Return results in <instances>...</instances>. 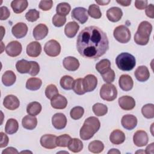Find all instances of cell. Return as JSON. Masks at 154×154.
<instances>
[{
    "instance_id": "cell-18",
    "label": "cell",
    "mask_w": 154,
    "mask_h": 154,
    "mask_svg": "<svg viewBox=\"0 0 154 154\" xmlns=\"http://www.w3.org/2000/svg\"><path fill=\"white\" fill-rule=\"evenodd\" d=\"M51 104L52 108L55 109H63L67 106V100L64 96L57 94L51 99Z\"/></svg>"
},
{
    "instance_id": "cell-24",
    "label": "cell",
    "mask_w": 154,
    "mask_h": 154,
    "mask_svg": "<svg viewBox=\"0 0 154 154\" xmlns=\"http://www.w3.org/2000/svg\"><path fill=\"white\" fill-rule=\"evenodd\" d=\"M136 79L140 82H145L150 77V73L148 68L145 66H138L134 72Z\"/></svg>"
},
{
    "instance_id": "cell-19",
    "label": "cell",
    "mask_w": 154,
    "mask_h": 154,
    "mask_svg": "<svg viewBox=\"0 0 154 154\" xmlns=\"http://www.w3.org/2000/svg\"><path fill=\"white\" fill-rule=\"evenodd\" d=\"M123 16L122 10L117 7H112L109 8L106 11V17L108 19L112 22L119 21Z\"/></svg>"
},
{
    "instance_id": "cell-34",
    "label": "cell",
    "mask_w": 154,
    "mask_h": 154,
    "mask_svg": "<svg viewBox=\"0 0 154 154\" xmlns=\"http://www.w3.org/2000/svg\"><path fill=\"white\" fill-rule=\"evenodd\" d=\"M42 111V105L38 102H30L26 107V112L31 116H35Z\"/></svg>"
},
{
    "instance_id": "cell-58",
    "label": "cell",
    "mask_w": 154,
    "mask_h": 154,
    "mask_svg": "<svg viewBox=\"0 0 154 154\" xmlns=\"http://www.w3.org/2000/svg\"><path fill=\"white\" fill-rule=\"evenodd\" d=\"M96 2L100 5H106L110 2V1H96Z\"/></svg>"
},
{
    "instance_id": "cell-49",
    "label": "cell",
    "mask_w": 154,
    "mask_h": 154,
    "mask_svg": "<svg viewBox=\"0 0 154 154\" xmlns=\"http://www.w3.org/2000/svg\"><path fill=\"white\" fill-rule=\"evenodd\" d=\"M53 5V1L52 0L41 1L39 3L38 7L43 11H48L51 10Z\"/></svg>"
},
{
    "instance_id": "cell-37",
    "label": "cell",
    "mask_w": 154,
    "mask_h": 154,
    "mask_svg": "<svg viewBox=\"0 0 154 154\" xmlns=\"http://www.w3.org/2000/svg\"><path fill=\"white\" fill-rule=\"evenodd\" d=\"M71 10V7L67 2H61L57 5V14L62 16H67Z\"/></svg>"
},
{
    "instance_id": "cell-16",
    "label": "cell",
    "mask_w": 154,
    "mask_h": 154,
    "mask_svg": "<svg viewBox=\"0 0 154 154\" xmlns=\"http://www.w3.org/2000/svg\"><path fill=\"white\" fill-rule=\"evenodd\" d=\"M120 107L124 110L129 111L132 109L135 106V101L133 97L129 96H123L120 97L119 100Z\"/></svg>"
},
{
    "instance_id": "cell-11",
    "label": "cell",
    "mask_w": 154,
    "mask_h": 154,
    "mask_svg": "<svg viewBox=\"0 0 154 154\" xmlns=\"http://www.w3.org/2000/svg\"><path fill=\"white\" fill-rule=\"evenodd\" d=\"M57 136L52 134H45L42 136L40 140L41 146L48 149H52L55 148L57 145L56 143Z\"/></svg>"
},
{
    "instance_id": "cell-35",
    "label": "cell",
    "mask_w": 154,
    "mask_h": 154,
    "mask_svg": "<svg viewBox=\"0 0 154 154\" xmlns=\"http://www.w3.org/2000/svg\"><path fill=\"white\" fill-rule=\"evenodd\" d=\"M88 149L91 153H99L103 150L104 144L101 141L94 140L89 143Z\"/></svg>"
},
{
    "instance_id": "cell-22",
    "label": "cell",
    "mask_w": 154,
    "mask_h": 154,
    "mask_svg": "<svg viewBox=\"0 0 154 154\" xmlns=\"http://www.w3.org/2000/svg\"><path fill=\"white\" fill-rule=\"evenodd\" d=\"M32 34L36 40H42L48 35V28L45 24L40 23L34 28Z\"/></svg>"
},
{
    "instance_id": "cell-1",
    "label": "cell",
    "mask_w": 154,
    "mask_h": 154,
    "mask_svg": "<svg viewBox=\"0 0 154 154\" xmlns=\"http://www.w3.org/2000/svg\"><path fill=\"white\" fill-rule=\"evenodd\" d=\"M109 48L107 35L96 26L84 28L79 32L76 40V49L79 54L88 59H98Z\"/></svg>"
},
{
    "instance_id": "cell-51",
    "label": "cell",
    "mask_w": 154,
    "mask_h": 154,
    "mask_svg": "<svg viewBox=\"0 0 154 154\" xmlns=\"http://www.w3.org/2000/svg\"><path fill=\"white\" fill-rule=\"evenodd\" d=\"M32 62V69L29 73V75L33 76H36L40 72V66L39 64L34 61H31Z\"/></svg>"
},
{
    "instance_id": "cell-6",
    "label": "cell",
    "mask_w": 154,
    "mask_h": 154,
    "mask_svg": "<svg viewBox=\"0 0 154 154\" xmlns=\"http://www.w3.org/2000/svg\"><path fill=\"white\" fill-rule=\"evenodd\" d=\"M114 38L121 43H126L129 42L131 38V34L127 26L119 25L117 26L113 32Z\"/></svg>"
},
{
    "instance_id": "cell-21",
    "label": "cell",
    "mask_w": 154,
    "mask_h": 154,
    "mask_svg": "<svg viewBox=\"0 0 154 154\" xmlns=\"http://www.w3.org/2000/svg\"><path fill=\"white\" fill-rule=\"evenodd\" d=\"M64 67L69 71H75L79 67V62L77 58L74 57H65L63 61Z\"/></svg>"
},
{
    "instance_id": "cell-4",
    "label": "cell",
    "mask_w": 154,
    "mask_h": 154,
    "mask_svg": "<svg viewBox=\"0 0 154 154\" xmlns=\"http://www.w3.org/2000/svg\"><path fill=\"white\" fill-rule=\"evenodd\" d=\"M117 67L123 71H130L136 65V60L134 56L128 52L120 54L116 58Z\"/></svg>"
},
{
    "instance_id": "cell-9",
    "label": "cell",
    "mask_w": 154,
    "mask_h": 154,
    "mask_svg": "<svg viewBox=\"0 0 154 154\" xmlns=\"http://www.w3.org/2000/svg\"><path fill=\"white\" fill-rule=\"evenodd\" d=\"M22 46L20 43L14 40L8 43L5 48L7 54L11 57H15L19 55L22 52Z\"/></svg>"
},
{
    "instance_id": "cell-32",
    "label": "cell",
    "mask_w": 154,
    "mask_h": 154,
    "mask_svg": "<svg viewBox=\"0 0 154 154\" xmlns=\"http://www.w3.org/2000/svg\"><path fill=\"white\" fill-rule=\"evenodd\" d=\"M19 128L17 121L14 119H9L5 124V131L8 134H13L16 133Z\"/></svg>"
},
{
    "instance_id": "cell-41",
    "label": "cell",
    "mask_w": 154,
    "mask_h": 154,
    "mask_svg": "<svg viewBox=\"0 0 154 154\" xmlns=\"http://www.w3.org/2000/svg\"><path fill=\"white\" fill-rule=\"evenodd\" d=\"M82 80L83 79L82 78H78L74 81L73 84L72 89L73 91L78 95H82L86 93L83 87Z\"/></svg>"
},
{
    "instance_id": "cell-2",
    "label": "cell",
    "mask_w": 154,
    "mask_h": 154,
    "mask_svg": "<svg viewBox=\"0 0 154 154\" xmlns=\"http://www.w3.org/2000/svg\"><path fill=\"white\" fill-rule=\"evenodd\" d=\"M100 127L99 120L96 117H89L87 118L81 127L79 135L83 140H88L91 138Z\"/></svg>"
},
{
    "instance_id": "cell-40",
    "label": "cell",
    "mask_w": 154,
    "mask_h": 154,
    "mask_svg": "<svg viewBox=\"0 0 154 154\" xmlns=\"http://www.w3.org/2000/svg\"><path fill=\"white\" fill-rule=\"evenodd\" d=\"M141 112L146 119H153L154 117V105L153 103L146 104L142 107Z\"/></svg>"
},
{
    "instance_id": "cell-36",
    "label": "cell",
    "mask_w": 154,
    "mask_h": 154,
    "mask_svg": "<svg viewBox=\"0 0 154 154\" xmlns=\"http://www.w3.org/2000/svg\"><path fill=\"white\" fill-rule=\"evenodd\" d=\"M110 61L108 59H102L96 64V69L100 74H103L111 68Z\"/></svg>"
},
{
    "instance_id": "cell-39",
    "label": "cell",
    "mask_w": 154,
    "mask_h": 154,
    "mask_svg": "<svg viewBox=\"0 0 154 154\" xmlns=\"http://www.w3.org/2000/svg\"><path fill=\"white\" fill-rule=\"evenodd\" d=\"M92 109L94 114L97 116H103L108 112L107 106L101 103H96L94 104Z\"/></svg>"
},
{
    "instance_id": "cell-54",
    "label": "cell",
    "mask_w": 154,
    "mask_h": 154,
    "mask_svg": "<svg viewBox=\"0 0 154 154\" xmlns=\"http://www.w3.org/2000/svg\"><path fill=\"white\" fill-rule=\"evenodd\" d=\"M147 1H135V6L138 10H144L147 6Z\"/></svg>"
},
{
    "instance_id": "cell-33",
    "label": "cell",
    "mask_w": 154,
    "mask_h": 154,
    "mask_svg": "<svg viewBox=\"0 0 154 154\" xmlns=\"http://www.w3.org/2000/svg\"><path fill=\"white\" fill-rule=\"evenodd\" d=\"M42 84V81L40 78H30L26 82V88L28 90L35 91L38 90Z\"/></svg>"
},
{
    "instance_id": "cell-38",
    "label": "cell",
    "mask_w": 154,
    "mask_h": 154,
    "mask_svg": "<svg viewBox=\"0 0 154 154\" xmlns=\"http://www.w3.org/2000/svg\"><path fill=\"white\" fill-rule=\"evenodd\" d=\"M74 82V79L72 77L69 75L63 76L60 81V84L61 87L66 90H70L72 89L73 84Z\"/></svg>"
},
{
    "instance_id": "cell-53",
    "label": "cell",
    "mask_w": 154,
    "mask_h": 154,
    "mask_svg": "<svg viewBox=\"0 0 154 154\" xmlns=\"http://www.w3.org/2000/svg\"><path fill=\"white\" fill-rule=\"evenodd\" d=\"M145 13L147 17L151 19L154 18V7L152 4H150L147 6Z\"/></svg>"
},
{
    "instance_id": "cell-20",
    "label": "cell",
    "mask_w": 154,
    "mask_h": 154,
    "mask_svg": "<svg viewBox=\"0 0 154 154\" xmlns=\"http://www.w3.org/2000/svg\"><path fill=\"white\" fill-rule=\"evenodd\" d=\"M26 54L30 57H37L42 52V46L38 42H32L26 46Z\"/></svg>"
},
{
    "instance_id": "cell-13",
    "label": "cell",
    "mask_w": 154,
    "mask_h": 154,
    "mask_svg": "<svg viewBox=\"0 0 154 154\" xmlns=\"http://www.w3.org/2000/svg\"><path fill=\"white\" fill-rule=\"evenodd\" d=\"M52 124L58 130L64 129L67 124L66 117L63 113H56L52 117Z\"/></svg>"
},
{
    "instance_id": "cell-28",
    "label": "cell",
    "mask_w": 154,
    "mask_h": 154,
    "mask_svg": "<svg viewBox=\"0 0 154 154\" xmlns=\"http://www.w3.org/2000/svg\"><path fill=\"white\" fill-rule=\"evenodd\" d=\"M22 125L25 129L32 130L37 125V119L35 116L28 114L22 119Z\"/></svg>"
},
{
    "instance_id": "cell-26",
    "label": "cell",
    "mask_w": 154,
    "mask_h": 154,
    "mask_svg": "<svg viewBox=\"0 0 154 154\" xmlns=\"http://www.w3.org/2000/svg\"><path fill=\"white\" fill-rule=\"evenodd\" d=\"M109 140L113 144H120L125 141V135L123 131L119 129L114 130L109 135Z\"/></svg>"
},
{
    "instance_id": "cell-42",
    "label": "cell",
    "mask_w": 154,
    "mask_h": 154,
    "mask_svg": "<svg viewBox=\"0 0 154 154\" xmlns=\"http://www.w3.org/2000/svg\"><path fill=\"white\" fill-rule=\"evenodd\" d=\"M88 14L94 19H99L102 16V13L99 7L96 4H91L89 6Z\"/></svg>"
},
{
    "instance_id": "cell-25",
    "label": "cell",
    "mask_w": 154,
    "mask_h": 154,
    "mask_svg": "<svg viewBox=\"0 0 154 154\" xmlns=\"http://www.w3.org/2000/svg\"><path fill=\"white\" fill-rule=\"evenodd\" d=\"M16 68L20 73L29 74L32 69V62L31 61H28L24 59L19 60L16 64Z\"/></svg>"
},
{
    "instance_id": "cell-3",
    "label": "cell",
    "mask_w": 154,
    "mask_h": 154,
    "mask_svg": "<svg viewBox=\"0 0 154 154\" xmlns=\"http://www.w3.org/2000/svg\"><path fill=\"white\" fill-rule=\"evenodd\" d=\"M152 31V24L147 21L141 22L134 35V42L139 45H146L149 41V37Z\"/></svg>"
},
{
    "instance_id": "cell-50",
    "label": "cell",
    "mask_w": 154,
    "mask_h": 154,
    "mask_svg": "<svg viewBox=\"0 0 154 154\" xmlns=\"http://www.w3.org/2000/svg\"><path fill=\"white\" fill-rule=\"evenodd\" d=\"M0 13H1L0 19L1 20L7 19L10 15L9 10L7 7H5V6H2L0 8Z\"/></svg>"
},
{
    "instance_id": "cell-29",
    "label": "cell",
    "mask_w": 154,
    "mask_h": 154,
    "mask_svg": "<svg viewBox=\"0 0 154 154\" xmlns=\"http://www.w3.org/2000/svg\"><path fill=\"white\" fill-rule=\"evenodd\" d=\"M28 5V2L26 0H14L11 2V7L16 14L22 13L26 10Z\"/></svg>"
},
{
    "instance_id": "cell-52",
    "label": "cell",
    "mask_w": 154,
    "mask_h": 154,
    "mask_svg": "<svg viewBox=\"0 0 154 154\" xmlns=\"http://www.w3.org/2000/svg\"><path fill=\"white\" fill-rule=\"evenodd\" d=\"M1 135V142H0V147L2 148V147H6L8 144V141H9V139L8 136L5 134L4 132H1L0 133Z\"/></svg>"
},
{
    "instance_id": "cell-15",
    "label": "cell",
    "mask_w": 154,
    "mask_h": 154,
    "mask_svg": "<svg viewBox=\"0 0 154 154\" xmlns=\"http://www.w3.org/2000/svg\"><path fill=\"white\" fill-rule=\"evenodd\" d=\"M28 29V26L25 23L19 22L13 26L11 32L16 38H21L26 35Z\"/></svg>"
},
{
    "instance_id": "cell-55",
    "label": "cell",
    "mask_w": 154,
    "mask_h": 154,
    "mask_svg": "<svg viewBox=\"0 0 154 154\" xmlns=\"http://www.w3.org/2000/svg\"><path fill=\"white\" fill-rule=\"evenodd\" d=\"M19 152L16 149L13 147H9L5 150H4L2 152V154H5V153H18Z\"/></svg>"
},
{
    "instance_id": "cell-57",
    "label": "cell",
    "mask_w": 154,
    "mask_h": 154,
    "mask_svg": "<svg viewBox=\"0 0 154 154\" xmlns=\"http://www.w3.org/2000/svg\"><path fill=\"white\" fill-rule=\"evenodd\" d=\"M116 2L120 4L122 6H124V7H127V6H129L131 3V0H120V1H119V0H117Z\"/></svg>"
},
{
    "instance_id": "cell-45",
    "label": "cell",
    "mask_w": 154,
    "mask_h": 154,
    "mask_svg": "<svg viewBox=\"0 0 154 154\" xmlns=\"http://www.w3.org/2000/svg\"><path fill=\"white\" fill-rule=\"evenodd\" d=\"M58 94L57 87L54 84L48 85L45 89V95L49 99H51L54 96Z\"/></svg>"
},
{
    "instance_id": "cell-59",
    "label": "cell",
    "mask_w": 154,
    "mask_h": 154,
    "mask_svg": "<svg viewBox=\"0 0 154 154\" xmlns=\"http://www.w3.org/2000/svg\"><path fill=\"white\" fill-rule=\"evenodd\" d=\"M120 153V152L119 150H118L116 149H112L111 150H110L109 151H108V153Z\"/></svg>"
},
{
    "instance_id": "cell-27",
    "label": "cell",
    "mask_w": 154,
    "mask_h": 154,
    "mask_svg": "<svg viewBox=\"0 0 154 154\" xmlns=\"http://www.w3.org/2000/svg\"><path fill=\"white\" fill-rule=\"evenodd\" d=\"M79 26L75 21L68 22L64 28V34L68 38H73L77 34Z\"/></svg>"
},
{
    "instance_id": "cell-12",
    "label": "cell",
    "mask_w": 154,
    "mask_h": 154,
    "mask_svg": "<svg viewBox=\"0 0 154 154\" xmlns=\"http://www.w3.org/2000/svg\"><path fill=\"white\" fill-rule=\"evenodd\" d=\"M149 141L147 134L146 131L139 130L135 132L133 136V141L135 146L138 147H143L146 146Z\"/></svg>"
},
{
    "instance_id": "cell-14",
    "label": "cell",
    "mask_w": 154,
    "mask_h": 154,
    "mask_svg": "<svg viewBox=\"0 0 154 154\" xmlns=\"http://www.w3.org/2000/svg\"><path fill=\"white\" fill-rule=\"evenodd\" d=\"M121 123L122 126L127 130H132L137 125V117L132 114H126L122 117Z\"/></svg>"
},
{
    "instance_id": "cell-10",
    "label": "cell",
    "mask_w": 154,
    "mask_h": 154,
    "mask_svg": "<svg viewBox=\"0 0 154 154\" xmlns=\"http://www.w3.org/2000/svg\"><path fill=\"white\" fill-rule=\"evenodd\" d=\"M82 85L85 92H91L96 88L97 85V79L92 74L87 75L82 80Z\"/></svg>"
},
{
    "instance_id": "cell-7",
    "label": "cell",
    "mask_w": 154,
    "mask_h": 154,
    "mask_svg": "<svg viewBox=\"0 0 154 154\" xmlns=\"http://www.w3.org/2000/svg\"><path fill=\"white\" fill-rule=\"evenodd\" d=\"M44 51L49 57L58 56L61 52V46L55 40H50L47 42L44 46Z\"/></svg>"
},
{
    "instance_id": "cell-5",
    "label": "cell",
    "mask_w": 154,
    "mask_h": 154,
    "mask_svg": "<svg viewBox=\"0 0 154 154\" xmlns=\"http://www.w3.org/2000/svg\"><path fill=\"white\" fill-rule=\"evenodd\" d=\"M117 96V88L111 83L103 84L100 90V96L104 100L112 101L116 99Z\"/></svg>"
},
{
    "instance_id": "cell-31",
    "label": "cell",
    "mask_w": 154,
    "mask_h": 154,
    "mask_svg": "<svg viewBox=\"0 0 154 154\" xmlns=\"http://www.w3.org/2000/svg\"><path fill=\"white\" fill-rule=\"evenodd\" d=\"M67 147L71 152L74 153H78L82 150L83 143L78 138H71V140L69 142Z\"/></svg>"
},
{
    "instance_id": "cell-30",
    "label": "cell",
    "mask_w": 154,
    "mask_h": 154,
    "mask_svg": "<svg viewBox=\"0 0 154 154\" xmlns=\"http://www.w3.org/2000/svg\"><path fill=\"white\" fill-rule=\"evenodd\" d=\"M16 80L15 73L11 70H7L2 76V82L6 87H9L14 84Z\"/></svg>"
},
{
    "instance_id": "cell-17",
    "label": "cell",
    "mask_w": 154,
    "mask_h": 154,
    "mask_svg": "<svg viewBox=\"0 0 154 154\" xmlns=\"http://www.w3.org/2000/svg\"><path fill=\"white\" fill-rule=\"evenodd\" d=\"M3 105L5 108L10 110H14L19 108L20 102L19 99L14 95L9 94L5 97L3 101Z\"/></svg>"
},
{
    "instance_id": "cell-43",
    "label": "cell",
    "mask_w": 154,
    "mask_h": 154,
    "mask_svg": "<svg viewBox=\"0 0 154 154\" xmlns=\"http://www.w3.org/2000/svg\"><path fill=\"white\" fill-rule=\"evenodd\" d=\"M71 137L68 134H63L57 137L56 143L57 146L61 147H67L69 141L71 140Z\"/></svg>"
},
{
    "instance_id": "cell-48",
    "label": "cell",
    "mask_w": 154,
    "mask_h": 154,
    "mask_svg": "<svg viewBox=\"0 0 154 154\" xmlns=\"http://www.w3.org/2000/svg\"><path fill=\"white\" fill-rule=\"evenodd\" d=\"M101 75L103 81L108 84H111L115 79V72L111 69H109L107 72L102 74Z\"/></svg>"
},
{
    "instance_id": "cell-56",
    "label": "cell",
    "mask_w": 154,
    "mask_h": 154,
    "mask_svg": "<svg viewBox=\"0 0 154 154\" xmlns=\"http://www.w3.org/2000/svg\"><path fill=\"white\" fill-rule=\"evenodd\" d=\"M153 149H154V143H152L151 144H150L149 145H148L146 147L145 153H154Z\"/></svg>"
},
{
    "instance_id": "cell-44",
    "label": "cell",
    "mask_w": 154,
    "mask_h": 154,
    "mask_svg": "<svg viewBox=\"0 0 154 154\" xmlns=\"http://www.w3.org/2000/svg\"><path fill=\"white\" fill-rule=\"evenodd\" d=\"M84 113V109L82 106H77L73 107L70 112V116L73 120H78L81 119Z\"/></svg>"
},
{
    "instance_id": "cell-8",
    "label": "cell",
    "mask_w": 154,
    "mask_h": 154,
    "mask_svg": "<svg viewBox=\"0 0 154 154\" xmlns=\"http://www.w3.org/2000/svg\"><path fill=\"white\" fill-rule=\"evenodd\" d=\"M72 17L74 19L79 21L81 24H84L88 19V11L84 7H76L72 11Z\"/></svg>"
},
{
    "instance_id": "cell-46",
    "label": "cell",
    "mask_w": 154,
    "mask_h": 154,
    "mask_svg": "<svg viewBox=\"0 0 154 154\" xmlns=\"http://www.w3.org/2000/svg\"><path fill=\"white\" fill-rule=\"evenodd\" d=\"M39 11L35 9H31L25 14V18L29 22H35L40 17Z\"/></svg>"
},
{
    "instance_id": "cell-23",
    "label": "cell",
    "mask_w": 154,
    "mask_h": 154,
    "mask_svg": "<svg viewBox=\"0 0 154 154\" xmlns=\"http://www.w3.org/2000/svg\"><path fill=\"white\" fill-rule=\"evenodd\" d=\"M119 84L122 90L125 91L131 90L134 85L132 78L128 75H122L119 79Z\"/></svg>"
},
{
    "instance_id": "cell-47",
    "label": "cell",
    "mask_w": 154,
    "mask_h": 154,
    "mask_svg": "<svg viewBox=\"0 0 154 154\" xmlns=\"http://www.w3.org/2000/svg\"><path fill=\"white\" fill-rule=\"evenodd\" d=\"M66 22V16H62L55 14L52 17V23L56 27L63 26Z\"/></svg>"
}]
</instances>
